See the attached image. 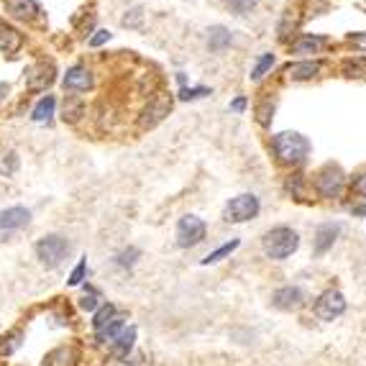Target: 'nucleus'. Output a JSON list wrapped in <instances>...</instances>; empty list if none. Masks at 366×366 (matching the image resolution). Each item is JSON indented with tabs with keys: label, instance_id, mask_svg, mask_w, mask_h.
<instances>
[{
	"label": "nucleus",
	"instance_id": "f257e3e1",
	"mask_svg": "<svg viewBox=\"0 0 366 366\" xmlns=\"http://www.w3.org/2000/svg\"><path fill=\"white\" fill-rule=\"evenodd\" d=\"M274 154L279 159V164H287V167H297L302 161L308 159L310 154V141L297 131H282V134L274 136Z\"/></svg>",
	"mask_w": 366,
	"mask_h": 366
},
{
	"label": "nucleus",
	"instance_id": "f03ea898",
	"mask_svg": "<svg viewBox=\"0 0 366 366\" xmlns=\"http://www.w3.org/2000/svg\"><path fill=\"white\" fill-rule=\"evenodd\" d=\"M264 246V254L269 259H276V262H282V259L292 257L300 246V236H297L292 228L287 225H279V228H271L262 241Z\"/></svg>",
	"mask_w": 366,
	"mask_h": 366
},
{
	"label": "nucleus",
	"instance_id": "7ed1b4c3",
	"mask_svg": "<svg viewBox=\"0 0 366 366\" xmlns=\"http://www.w3.org/2000/svg\"><path fill=\"white\" fill-rule=\"evenodd\" d=\"M343 185H346V174H343V169H340L338 164H328V167H323L321 172H318V177H315V190H318L321 198H328V200L340 198Z\"/></svg>",
	"mask_w": 366,
	"mask_h": 366
},
{
	"label": "nucleus",
	"instance_id": "20e7f679",
	"mask_svg": "<svg viewBox=\"0 0 366 366\" xmlns=\"http://www.w3.org/2000/svg\"><path fill=\"white\" fill-rule=\"evenodd\" d=\"M67 254H70V241L62 236H46L36 244V257H39L49 269L59 267Z\"/></svg>",
	"mask_w": 366,
	"mask_h": 366
},
{
	"label": "nucleus",
	"instance_id": "39448f33",
	"mask_svg": "<svg viewBox=\"0 0 366 366\" xmlns=\"http://www.w3.org/2000/svg\"><path fill=\"white\" fill-rule=\"evenodd\" d=\"M262 205H259V198L257 195H238L233 198L228 205H225V220L228 223H244V220H251L257 218Z\"/></svg>",
	"mask_w": 366,
	"mask_h": 366
},
{
	"label": "nucleus",
	"instance_id": "423d86ee",
	"mask_svg": "<svg viewBox=\"0 0 366 366\" xmlns=\"http://www.w3.org/2000/svg\"><path fill=\"white\" fill-rule=\"evenodd\" d=\"M343 313H346V297L340 295L338 289H328L315 302V315L321 321H335Z\"/></svg>",
	"mask_w": 366,
	"mask_h": 366
},
{
	"label": "nucleus",
	"instance_id": "0eeeda50",
	"mask_svg": "<svg viewBox=\"0 0 366 366\" xmlns=\"http://www.w3.org/2000/svg\"><path fill=\"white\" fill-rule=\"evenodd\" d=\"M205 238V223L198 218V215H185L177 223V244L182 249H190V246H198L200 241Z\"/></svg>",
	"mask_w": 366,
	"mask_h": 366
},
{
	"label": "nucleus",
	"instance_id": "6e6552de",
	"mask_svg": "<svg viewBox=\"0 0 366 366\" xmlns=\"http://www.w3.org/2000/svg\"><path fill=\"white\" fill-rule=\"evenodd\" d=\"M271 302H274L279 310H295L305 302V292H302L300 287H282L274 292Z\"/></svg>",
	"mask_w": 366,
	"mask_h": 366
},
{
	"label": "nucleus",
	"instance_id": "1a4fd4ad",
	"mask_svg": "<svg viewBox=\"0 0 366 366\" xmlns=\"http://www.w3.org/2000/svg\"><path fill=\"white\" fill-rule=\"evenodd\" d=\"M65 90H75V92H85L92 87V75L85 67H72L65 75Z\"/></svg>",
	"mask_w": 366,
	"mask_h": 366
},
{
	"label": "nucleus",
	"instance_id": "9d476101",
	"mask_svg": "<svg viewBox=\"0 0 366 366\" xmlns=\"http://www.w3.org/2000/svg\"><path fill=\"white\" fill-rule=\"evenodd\" d=\"M28 220H31V212L26 210V208H8V210L0 212V228H6V231H16V228H23V225H28Z\"/></svg>",
	"mask_w": 366,
	"mask_h": 366
},
{
	"label": "nucleus",
	"instance_id": "9b49d317",
	"mask_svg": "<svg viewBox=\"0 0 366 366\" xmlns=\"http://www.w3.org/2000/svg\"><path fill=\"white\" fill-rule=\"evenodd\" d=\"M169 110H172V100H167V97H156L154 103L146 108V113H144L141 126H144V129H151V126H156L161 118L167 116Z\"/></svg>",
	"mask_w": 366,
	"mask_h": 366
},
{
	"label": "nucleus",
	"instance_id": "f8f14e48",
	"mask_svg": "<svg viewBox=\"0 0 366 366\" xmlns=\"http://www.w3.org/2000/svg\"><path fill=\"white\" fill-rule=\"evenodd\" d=\"M338 225L335 223H325L318 228V233H315V254L321 257V254H325L330 246L335 244V236H338Z\"/></svg>",
	"mask_w": 366,
	"mask_h": 366
},
{
	"label": "nucleus",
	"instance_id": "ddd939ff",
	"mask_svg": "<svg viewBox=\"0 0 366 366\" xmlns=\"http://www.w3.org/2000/svg\"><path fill=\"white\" fill-rule=\"evenodd\" d=\"M321 70V62H297V65H289L284 72H287L289 80H313Z\"/></svg>",
	"mask_w": 366,
	"mask_h": 366
},
{
	"label": "nucleus",
	"instance_id": "4468645a",
	"mask_svg": "<svg viewBox=\"0 0 366 366\" xmlns=\"http://www.w3.org/2000/svg\"><path fill=\"white\" fill-rule=\"evenodd\" d=\"M23 44V36H21L16 28L11 26H0V52L6 54H16Z\"/></svg>",
	"mask_w": 366,
	"mask_h": 366
},
{
	"label": "nucleus",
	"instance_id": "2eb2a0df",
	"mask_svg": "<svg viewBox=\"0 0 366 366\" xmlns=\"http://www.w3.org/2000/svg\"><path fill=\"white\" fill-rule=\"evenodd\" d=\"M54 82V67L49 65H39V67H33L31 75H28V87H33V90H44L46 85H52Z\"/></svg>",
	"mask_w": 366,
	"mask_h": 366
},
{
	"label": "nucleus",
	"instance_id": "dca6fc26",
	"mask_svg": "<svg viewBox=\"0 0 366 366\" xmlns=\"http://www.w3.org/2000/svg\"><path fill=\"white\" fill-rule=\"evenodd\" d=\"M323 44H325V39H321V36H300L295 44L289 46V52L292 54H315Z\"/></svg>",
	"mask_w": 366,
	"mask_h": 366
},
{
	"label": "nucleus",
	"instance_id": "f3484780",
	"mask_svg": "<svg viewBox=\"0 0 366 366\" xmlns=\"http://www.w3.org/2000/svg\"><path fill=\"white\" fill-rule=\"evenodd\" d=\"M208 33H210V36H208V46H210V52H223L225 46L231 44V31H228V28L212 26Z\"/></svg>",
	"mask_w": 366,
	"mask_h": 366
},
{
	"label": "nucleus",
	"instance_id": "a211bd4d",
	"mask_svg": "<svg viewBox=\"0 0 366 366\" xmlns=\"http://www.w3.org/2000/svg\"><path fill=\"white\" fill-rule=\"evenodd\" d=\"M8 8L16 18H31L33 14H39V6L33 0H8Z\"/></svg>",
	"mask_w": 366,
	"mask_h": 366
},
{
	"label": "nucleus",
	"instance_id": "6ab92c4d",
	"mask_svg": "<svg viewBox=\"0 0 366 366\" xmlns=\"http://www.w3.org/2000/svg\"><path fill=\"white\" fill-rule=\"evenodd\" d=\"M54 105H57V100H54L52 95H46V97H41L39 103H36V108H33V121L36 123H44V121H49V118L54 116Z\"/></svg>",
	"mask_w": 366,
	"mask_h": 366
},
{
	"label": "nucleus",
	"instance_id": "aec40b11",
	"mask_svg": "<svg viewBox=\"0 0 366 366\" xmlns=\"http://www.w3.org/2000/svg\"><path fill=\"white\" fill-rule=\"evenodd\" d=\"M340 72H343L346 77H366V59L364 57L346 59V62L340 65Z\"/></svg>",
	"mask_w": 366,
	"mask_h": 366
},
{
	"label": "nucleus",
	"instance_id": "412c9836",
	"mask_svg": "<svg viewBox=\"0 0 366 366\" xmlns=\"http://www.w3.org/2000/svg\"><path fill=\"white\" fill-rule=\"evenodd\" d=\"M134 340H136V328L123 330L116 338V356H129V351L134 348Z\"/></svg>",
	"mask_w": 366,
	"mask_h": 366
},
{
	"label": "nucleus",
	"instance_id": "4be33fe9",
	"mask_svg": "<svg viewBox=\"0 0 366 366\" xmlns=\"http://www.w3.org/2000/svg\"><path fill=\"white\" fill-rule=\"evenodd\" d=\"M113 318H116V308H113V305H100V310H97L95 318H92V325H95L97 333H100Z\"/></svg>",
	"mask_w": 366,
	"mask_h": 366
},
{
	"label": "nucleus",
	"instance_id": "5701e85b",
	"mask_svg": "<svg viewBox=\"0 0 366 366\" xmlns=\"http://www.w3.org/2000/svg\"><path fill=\"white\" fill-rule=\"evenodd\" d=\"M121 333H123V318H121V315H116V318H113V321H110L108 325L97 333V338H100V340H116Z\"/></svg>",
	"mask_w": 366,
	"mask_h": 366
},
{
	"label": "nucleus",
	"instance_id": "b1692460",
	"mask_svg": "<svg viewBox=\"0 0 366 366\" xmlns=\"http://www.w3.org/2000/svg\"><path fill=\"white\" fill-rule=\"evenodd\" d=\"M46 366H72V351L65 346L52 351L49 353V359H46Z\"/></svg>",
	"mask_w": 366,
	"mask_h": 366
},
{
	"label": "nucleus",
	"instance_id": "393cba45",
	"mask_svg": "<svg viewBox=\"0 0 366 366\" xmlns=\"http://www.w3.org/2000/svg\"><path fill=\"white\" fill-rule=\"evenodd\" d=\"M271 67H274V54H264V57L257 62V67L251 70V80H254V82H257V80H262L264 75L271 70Z\"/></svg>",
	"mask_w": 366,
	"mask_h": 366
},
{
	"label": "nucleus",
	"instance_id": "a878e982",
	"mask_svg": "<svg viewBox=\"0 0 366 366\" xmlns=\"http://www.w3.org/2000/svg\"><path fill=\"white\" fill-rule=\"evenodd\" d=\"M238 249V241H231V244H225V246H220L218 251H212V254H208L205 259H203V264H215V262H220L223 257H228L231 251H236Z\"/></svg>",
	"mask_w": 366,
	"mask_h": 366
},
{
	"label": "nucleus",
	"instance_id": "bb28decb",
	"mask_svg": "<svg viewBox=\"0 0 366 366\" xmlns=\"http://www.w3.org/2000/svg\"><path fill=\"white\" fill-rule=\"evenodd\" d=\"M271 113H274V103H271V100H264V103L257 108V121L262 123V126H269Z\"/></svg>",
	"mask_w": 366,
	"mask_h": 366
},
{
	"label": "nucleus",
	"instance_id": "cd10ccee",
	"mask_svg": "<svg viewBox=\"0 0 366 366\" xmlns=\"http://www.w3.org/2000/svg\"><path fill=\"white\" fill-rule=\"evenodd\" d=\"M18 343H21L18 333H8L6 338H0V353H6V356L8 353H14L16 348H18Z\"/></svg>",
	"mask_w": 366,
	"mask_h": 366
},
{
	"label": "nucleus",
	"instance_id": "c85d7f7f",
	"mask_svg": "<svg viewBox=\"0 0 366 366\" xmlns=\"http://www.w3.org/2000/svg\"><path fill=\"white\" fill-rule=\"evenodd\" d=\"M205 95H210L208 87H182L180 90L182 100H198V97H205Z\"/></svg>",
	"mask_w": 366,
	"mask_h": 366
},
{
	"label": "nucleus",
	"instance_id": "c756f323",
	"mask_svg": "<svg viewBox=\"0 0 366 366\" xmlns=\"http://www.w3.org/2000/svg\"><path fill=\"white\" fill-rule=\"evenodd\" d=\"M139 259V249H126L118 254V267H134Z\"/></svg>",
	"mask_w": 366,
	"mask_h": 366
},
{
	"label": "nucleus",
	"instance_id": "7c9ffc66",
	"mask_svg": "<svg viewBox=\"0 0 366 366\" xmlns=\"http://www.w3.org/2000/svg\"><path fill=\"white\" fill-rule=\"evenodd\" d=\"M85 271H87V262H80L77 267H75V271H72V276H70V284L72 287H77V284H82V279H85Z\"/></svg>",
	"mask_w": 366,
	"mask_h": 366
},
{
	"label": "nucleus",
	"instance_id": "2f4dec72",
	"mask_svg": "<svg viewBox=\"0 0 366 366\" xmlns=\"http://www.w3.org/2000/svg\"><path fill=\"white\" fill-rule=\"evenodd\" d=\"M82 116V103H65V121H77V118Z\"/></svg>",
	"mask_w": 366,
	"mask_h": 366
},
{
	"label": "nucleus",
	"instance_id": "473e14b6",
	"mask_svg": "<svg viewBox=\"0 0 366 366\" xmlns=\"http://www.w3.org/2000/svg\"><path fill=\"white\" fill-rule=\"evenodd\" d=\"M141 8H134V11H131V16H126V18H123V26H139V23H141Z\"/></svg>",
	"mask_w": 366,
	"mask_h": 366
},
{
	"label": "nucleus",
	"instance_id": "72a5a7b5",
	"mask_svg": "<svg viewBox=\"0 0 366 366\" xmlns=\"http://www.w3.org/2000/svg\"><path fill=\"white\" fill-rule=\"evenodd\" d=\"M348 41H351L356 49H364V52H366V31L364 33H351V36H348Z\"/></svg>",
	"mask_w": 366,
	"mask_h": 366
},
{
	"label": "nucleus",
	"instance_id": "f704fd0d",
	"mask_svg": "<svg viewBox=\"0 0 366 366\" xmlns=\"http://www.w3.org/2000/svg\"><path fill=\"white\" fill-rule=\"evenodd\" d=\"M108 39H110V33L100 28V31H95V36H92V39H90V46H100V44H105V41H108Z\"/></svg>",
	"mask_w": 366,
	"mask_h": 366
},
{
	"label": "nucleus",
	"instance_id": "c9c22d12",
	"mask_svg": "<svg viewBox=\"0 0 366 366\" xmlns=\"http://www.w3.org/2000/svg\"><path fill=\"white\" fill-rule=\"evenodd\" d=\"M80 305H82L85 310H95L97 308V295H95V292H92V295H85Z\"/></svg>",
	"mask_w": 366,
	"mask_h": 366
},
{
	"label": "nucleus",
	"instance_id": "e433bc0d",
	"mask_svg": "<svg viewBox=\"0 0 366 366\" xmlns=\"http://www.w3.org/2000/svg\"><path fill=\"white\" fill-rule=\"evenodd\" d=\"M353 190L359 195H366V172L361 174V177H356V182H353Z\"/></svg>",
	"mask_w": 366,
	"mask_h": 366
},
{
	"label": "nucleus",
	"instance_id": "4c0bfd02",
	"mask_svg": "<svg viewBox=\"0 0 366 366\" xmlns=\"http://www.w3.org/2000/svg\"><path fill=\"white\" fill-rule=\"evenodd\" d=\"M244 108H246V97H236L231 103V110H236V113H244Z\"/></svg>",
	"mask_w": 366,
	"mask_h": 366
},
{
	"label": "nucleus",
	"instance_id": "58836bf2",
	"mask_svg": "<svg viewBox=\"0 0 366 366\" xmlns=\"http://www.w3.org/2000/svg\"><path fill=\"white\" fill-rule=\"evenodd\" d=\"M8 90H11V87H8L6 82L0 85V103H3V100H6V95H8Z\"/></svg>",
	"mask_w": 366,
	"mask_h": 366
},
{
	"label": "nucleus",
	"instance_id": "ea45409f",
	"mask_svg": "<svg viewBox=\"0 0 366 366\" xmlns=\"http://www.w3.org/2000/svg\"><path fill=\"white\" fill-rule=\"evenodd\" d=\"M353 215H359V218H361V215H366V203H364V205H359V208H353Z\"/></svg>",
	"mask_w": 366,
	"mask_h": 366
}]
</instances>
